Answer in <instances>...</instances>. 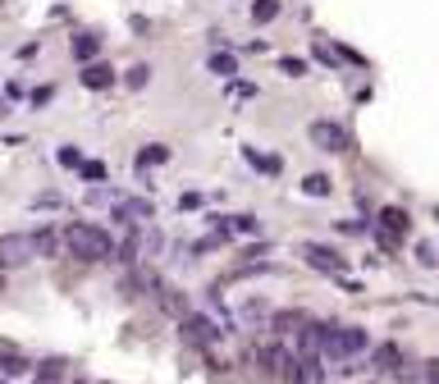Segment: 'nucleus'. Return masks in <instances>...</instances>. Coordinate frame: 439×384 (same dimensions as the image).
I'll return each instance as SVG.
<instances>
[{
	"instance_id": "nucleus-1",
	"label": "nucleus",
	"mask_w": 439,
	"mask_h": 384,
	"mask_svg": "<svg viewBox=\"0 0 439 384\" xmlns=\"http://www.w3.org/2000/svg\"><path fill=\"white\" fill-rule=\"evenodd\" d=\"M366 348L362 325H320V357L325 362H352Z\"/></svg>"
},
{
	"instance_id": "nucleus-2",
	"label": "nucleus",
	"mask_w": 439,
	"mask_h": 384,
	"mask_svg": "<svg viewBox=\"0 0 439 384\" xmlns=\"http://www.w3.org/2000/svg\"><path fill=\"white\" fill-rule=\"evenodd\" d=\"M65 247L78 256V261H110V256H115L110 233L97 229V224H69L65 229Z\"/></svg>"
},
{
	"instance_id": "nucleus-3",
	"label": "nucleus",
	"mask_w": 439,
	"mask_h": 384,
	"mask_svg": "<svg viewBox=\"0 0 439 384\" xmlns=\"http://www.w3.org/2000/svg\"><path fill=\"white\" fill-rule=\"evenodd\" d=\"M307 137H311V147H320V151H348V147H352L348 128L334 124V119H311L307 124Z\"/></svg>"
},
{
	"instance_id": "nucleus-4",
	"label": "nucleus",
	"mask_w": 439,
	"mask_h": 384,
	"mask_svg": "<svg viewBox=\"0 0 439 384\" xmlns=\"http://www.w3.org/2000/svg\"><path fill=\"white\" fill-rule=\"evenodd\" d=\"M37 261V233H0V265Z\"/></svg>"
},
{
	"instance_id": "nucleus-5",
	"label": "nucleus",
	"mask_w": 439,
	"mask_h": 384,
	"mask_svg": "<svg viewBox=\"0 0 439 384\" xmlns=\"http://www.w3.org/2000/svg\"><path fill=\"white\" fill-rule=\"evenodd\" d=\"M302 261L311 265V270H325V274H339L348 270V256H339L334 247H325V242H302Z\"/></svg>"
},
{
	"instance_id": "nucleus-6",
	"label": "nucleus",
	"mask_w": 439,
	"mask_h": 384,
	"mask_svg": "<svg viewBox=\"0 0 439 384\" xmlns=\"http://www.w3.org/2000/svg\"><path fill=\"white\" fill-rule=\"evenodd\" d=\"M179 334H183V343H192V348H210V343H220L215 320H206V316H188V320H179Z\"/></svg>"
},
{
	"instance_id": "nucleus-7",
	"label": "nucleus",
	"mask_w": 439,
	"mask_h": 384,
	"mask_svg": "<svg viewBox=\"0 0 439 384\" xmlns=\"http://www.w3.org/2000/svg\"><path fill=\"white\" fill-rule=\"evenodd\" d=\"M325 357H320V352H302V357H297V371H293V380L297 384H325Z\"/></svg>"
},
{
	"instance_id": "nucleus-8",
	"label": "nucleus",
	"mask_w": 439,
	"mask_h": 384,
	"mask_svg": "<svg viewBox=\"0 0 439 384\" xmlns=\"http://www.w3.org/2000/svg\"><path fill=\"white\" fill-rule=\"evenodd\" d=\"M261 366H265V371H274V375H284V380H293L297 357H288V352L274 343V348H261Z\"/></svg>"
},
{
	"instance_id": "nucleus-9",
	"label": "nucleus",
	"mask_w": 439,
	"mask_h": 384,
	"mask_svg": "<svg viewBox=\"0 0 439 384\" xmlns=\"http://www.w3.org/2000/svg\"><path fill=\"white\" fill-rule=\"evenodd\" d=\"M115 219H119V224H142V219H151V201H142V197H119Z\"/></svg>"
},
{
	"instance_id": "nucleus-10",
	"label": "nucleus",
	"mask_w": 439,
	"mask_h": 384,
	"mask_svg": "<svg viewBox=\"0 0 439 384\" xmlns=\"http://www.w3.org/2000/svg\"><path fill=\"white\" fill-rule=\"evenodd\" d=\"M78 83H83V87H92V92H106L110 83H115V69H110V65H101V60H92V65H83Z\"/></svg>"
},
{
	"instance_id": "nucleus-11",
	"label": "nucleus",
	"mask_w": 439,
	"mask_h": 384,
	"mask_svg": "<svg viewBox=\"0 0 439 384\" xmlns=\"http://www.w3.org/2000/svg\"><path fill=\"white\" fill-rule=\"evenodd\" d=\"M407 229H412V219H407L403 206H384V210H380V233H389V238H403Z\"/></svg>"
},
{
	"instance_id": "nucleus-12",
	"label": "nucleus",
	"mask_w": 439,
	"mask_h": 384,
	"mask_svg": "<svg viewBox=\"0 0 439 384\" xmlns=\"http://www.w3.org/2000/svg\"><path fill=\"white\" fill-rule=\"evenodd\" d=\"M307 325H311L307 311H274V316H270L274 334H297V329H307Z\"/></svg>"
},
{
	"instance_id": "nucleus-13",
	"label": "nucleus",
	"mask_w": 439,
	"mask_h": 384,
	"mask_svg": "<svg viewBox=\"0 0 439 384\" xmlns=\"http://www.w3.org/2000/svg\"><path fill=\"white\" fill-rule=\"evenodd\" d=\"M398 362H403L398 343H380V348H375V371H398Z\"/></svg>"
},
{
	"instance_id": "nucleus-14",
	"label": "nucleus",
	"mask_w": 439,
	"mask_h": 384,
	"mask_svg": "<svg viewBox=\"0 0 439 384\" xmlns=\"http://www.w3.org/2000/svg\"><path fill=\"white\" fill-rule=\"evenodd\" d=\"M160 307L169 311V316H179V320H188V316H192V311H188V302H183V293H179V288H165V293H160Z\"/></svg>"
},
{
	"instance_id": "nucleus-15",
	"label": "nucleus",
	"mask_w": 439,
	"mask_h": 384,
	"mask_svg": "<svg viewBox=\"0 0 439 384\" xmlns=\"http://www.w3.org/2000/svg\"><path fill=\"white\" fill-rule=\"evenodd\" d=\"M33 233H37V256H55L60 242H65V233H55V229H33Z\"/></svg>"
},
{
	"instance_id": "nucleus-16",
	"label": "nucleus",
	"mask_w": 439,
	"mask_h": 384,
	"mask_svg": "<svg viewBox=\"0 0 439 384\" xmlns=\"http://www.w3.org/2000/svg\"><path fill=\"white\" fill-rule=\"evenodd\" d=\"M97 51H101V37H97V33H78V37H74V55L83 60V65H88Z\"/></svg>"
},
{
	"instance_id": "nucleus-17",
	"label": "nucleus",
	"mask_w": 439,
	"mask_h": 384,
	"mask_svg": "<svg viewBox=\"0 0 439 384\" xmlns=\"http://www.w3.org/2000/svg\"><path fill=\"white\" fill-rule=\"evenodd\" d=\"M165 160H169V147H160V142H151V147L138 151V169H151V165H165Z\"/></svg>"
},
{
	"instance_id": "nucleus-18",
	"label": "nucleus",
	"mask_w": 439,
	"mask_h": 384,
	"mask_svg": "<svg viewBox=\"0 0 439 384\" xmlns=\"http://www.w3.org/2000/svg\"><path fill=\"white\" fill-rule=\"evenodd\" d=\"M242 156H247V160H252L261 174H279V169H284V160H279V156H261V151H252V147H242Z\"/></svg>"
},
{
	"instance_id": "nucleus-19",
	"label": "nucleus",
	"mask_w": 439,
	"mask_h": 384,
	"mask_svg": "<svg viewBox=\"0 0 439 384\" xmlns=\"http://www.w3.org/2000/svg\"><path fill=\"white\" fill-rule=\"evenodd\" d=\"M302 192L307 197H329V174H307L302 178Z\"/></svg>"
},
{
	"instance_id": "nucleus-20",
	"label": "nucleus",
	"mask_w": 439,
	"mask_h": 384,
	"mask_svg": "<svg viewBox=\"0 0 439 384\" xmlns=\"http://www.w3.org/2000/svg\"><path fill=\"white\" fill-rule=\"evenodd\" d=\"M37 375H42V384H60V380H65V362H55V357H51V362L37 366Z\"/></svg>"
},
{
	"instance_id": "nucleus-21",
	"label": "nucleus",
	"mask_w": 439,
	"mask_h": 384,
	"mask_svg": "<svg viewBox=\"0 0 439 384\" xmlns=\"http://www.w3.org/2000/svg\"><path fill=\"white\" fill-rule=\"evenodd\" d=\"M138 252H142V242H138V233H129V238L119 242V261L124 265H138Z\"/></svg>"
},
{
	"instance_id": "nucleus-22",
	"label": "nucleus",
	"mask_w": 439,
	"mask_h": 384,
	"mask_svg": "<svg viewBox=\"0 0 439 384\" xmlns=\"http://www.w3.org/2000/svg\"><path fill=\"white\" fill-rule=\"evenodd\" d=\"M279 14V0H256L252 5V23H270Z\"/></svg>"
},
{
	"instance_id": "nucleus-23",
	"label": "nucleus",
	"mask_w": 439,
	"mask_h": 384,
	"mask_svg": "<svg viewBox=\"0 0 439 384\" xmlns=\"http://www.w3.org/2000/svg\"><path fill=\"white\" fill-rule=\"evenodd\" d=\"M210 69L215 74H238V60L233 55H210Z\"/></svg>"
},
{
	"instance_id": "nucleus-24",
	"label": "nucleus",
	"mask_w": 439,
	"mask_h": 384,
	"mask_svg": "<svg viewBox=\"0 0 439 384\" xmlns=\"http://www.w3.org/2000/svg\"><path fill=\"white\" fill-rule=\"evenodd\" d=\"M279 69H284L288 78H302V74H307V65H302V60H293V55H284V60H279Z\"/></svg>"
},
{
	"instance_id": "nucleus-25",
	"label": "nucleus",
	"mask_w": 439,
	"mask_h": 384,
	"mask_svg": "<svg viewBox=\"0 0 439 384\" xmlns=\"http://www.w3.org/2000/svg\"><path fill=\"white\" fill-rule=\"evenodd\" d=\"M147 78H151V69H147V65H133L129 69V87H147Z\"/></svg>"
},
{
	"instance_id": "nucleus-26",
	"label": "nucleus",
	"mask_w": 439,
	"mask_h": 384,
	"mask_svg": "<svg viewBox=\"0 0 439 384\" xmlns=\"http://www.w3.org/2000/svg\"><path fill=\"white\" fill-rule=\"evenodd\" d=\"M78 169H83V178H97V183L106 178V165H101V160H83Z\"/></svg>"
},
{
	"instance_id": "nucleus-27",
	"label": "nucleus",
	"mask_w": 439,
	"mask_h": 384,
	"mask_svg": "<svg viewBox=\"0 0 439 384\" xmlns=\"http://www.w3.org/2000/svg\"><path fill=\"white\" fill-rule=\"evenodd\" d=\"M229 97H256L252 83H229Z\"/></svg>"
},
{
	"instance_id": "nucleus-28",
	"label": "nucleus",
	"mask_w": 439,
	"mask_h": 384,
	"mask_svg": "<svg viewBox=\"0 0 439 384\" xmlns=\"http://www.w3.org/2000/svg\"><path fill=\"white\" fill-rule=\"evenodd\" d=\"M51 97H55V87H37V92H33V106H46Z\"/></svg>"
},
{
	"instance_id": "nucleus-29",
	"label": "nucleus",
	"mask_w": 439,
	"mask_h": 384,
	"mask_svg": "<svg viewBox=\"0 0 439 384\" xmlns=\"http://www.w3.org/2000/svg\"><path fill=\"white\" fill-rule=\"evenodd\" d=\"M316 60H325V65H339V55L329 51V46H316Z\"/></svg>"
},
{
	"instance_id": "nucleus-30",
	"label": "nucleus",
	"mask_w": 439,
	"mask_h": 384,
	"mask_svg": "<svg viewBox=\"0 0 439 384\" xmlns=\"http://www.w3.org/2000/svg\"><path fill=\"white\" fill-rule=\"evenodd\" d=\"M179 206H183V210H197L201 197H197V192H183V201H179Z\"/></svg>"
},
{
	"instance_id": "nucleus-31",
	"label": "nucleus",
	"mask_w": 439,
	"mask_h": 384,
	"mask_svg": "<svg viewBox=\"0 0 439 384\" xmlns=\"http://www.w3.org/2000/svg\"><path fill=\"white\" fill-rule=\"evenodd\" d=\"M426 384H439V362H430V366H426Z\"/></svg>"
},
{
	"instance_id": "nucleus-32",
	"label": "nucleus",
	"mask_w": 439,
	"mask_h": 384,
	"mask_svg": "<svg viewBox=\"0 0 439 384\" xmlns=\"http://www.w3.org/2000/svg\"><path fill=\"white\" fill-rule=\"evenodd\" d=\"M435 219H439V210H435Z\"/></svg>"
}]
</instances>
